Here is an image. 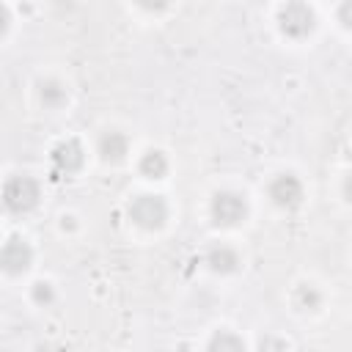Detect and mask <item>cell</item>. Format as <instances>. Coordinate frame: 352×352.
Wrapping results in <instances>:
<instances>
[{
    "label": "cell",
    "mask_w": 352,
    "mask_h": 352,
    "mask_svg": "<svg viewBox=\"0 0 352 352\" xmlns=\"http://www.w3.org/2000/svg\"><path fill=\"white\" fill-rule=\"evenodd\" d=\"M8 22H11V14H8L6 6H0V36L8 30Z\"/></svg>",
    "instance_id": "ac0fdd59"
},
{
    "label": "cell",
    "mask_w": 352,
    "mask_h": 352,
    "mask_svg": "<svg viewBox=\"0 0 352 352\" xmlns=\"http://www.w3.org/2000/svg\"><path fill=\"white\" fill-rule=\"evenodd\" d=\"M33 300H36L38 305H50V302L55 300V292H52V286H50L47 280H38V283H33Z\"/></svg>",
    "instance_id": "5bb4252c"
},
{
    "label": "cell",
    "mask_w": 352,
    "mask_h": 352,
    "mask_svg": "<svg viewBox=\"0 0 352 352\" xmlns=\"http://www.w3.org/2000/svg\"><path fill=\"white\" fill-rule=\"evenodd\" d=\"M126 148H129V143H126V138L121 135V132H104L102 138H99V157L104 160V162H118V160H124V154H126Z\"/></svg>",
    "instance_id": "9c48e42d"
},
{
    "label": "cell",
    "mask_w": 352,
    "mask_h": 352,
    "mask_svg": "<svg viewBox=\"0 0 352 352\" xmlns=\"http://www.w3.org/2000/svg\"><path fill=\"white\" fill-rule=\"evenodd\" d=\"M140 173H143L146 179H162V176L168 173V160H165V154L157 151V148L146 151V154L140 157Z\"/></svg>",
    "instance_id": "8fae6325"
},
{
    "label": "cell",
    "mask_w": 352,
    "mask_h": 352,
    "mask_svg": "<svg viewBox=\"0 0 352 352\" xmlns=\"http://www.w3.org/2000/svg\"><path fill=\"white\" fill-rule=\"evenodd\" d=\"M38 198H41L38 184L30 176H14L3 187V206L11 214H28V212H33L38 206Z\"/></svg>",
    "instance_id": "6da1fadb"
},
{
    "label": "cell",
    "mask_w": 352,
    "mask_h": 352,
    "mask_svg": "<svg viewBox=\"0 0 352 352\" xmlns=\"http://www.w3.org/2000/svg\"><path fill=\"white\" fill-rule=\"evenodd\" d=\"M258 346H261V349H272V346H275V349H283V346H289V344L280 341V338H261Z\"/></svg>",
    "instance_id": "2e32d148"
},
{
    "label": "cell",
    "mask_w": 352,
    "mask_h": 352,
    "mask_svg": "<svg viewBox=\"0 0 352 352\" xmlns=\"http://www.w3.org/2000/svg\"><path fill=\"white\" fill-rule=\"evenodd\" d=\"M85 162V154H82V146L77 140H60L55 148H52V168L63 176H72L82 168Z\"/></svg>",
    "instance_id": "52a82bcc"
},
{
    "label": "cell",
    "mask_w": 352,
    "mask_h": 352,
    "mask_svg": "<svg viewBox=\"0 0 352 352\" xmlns=\"http://www.w3.org/2000/svg\"><path fill=\"white\" fill-rule=\"evenodd\" d=\"M30 264H33V248H30L25 239L11 236V239L0 248V270H6L8 275L25 272Z\"/></svg>",
    "instance_id": "5b68a950"
},
{
    "label": "cell",
    "mask_w": 352,
    "mask_h": 352,
    "mask_svg": "<svg viewBox=\"0 0 352 352\" xmlns=\"http://www.w3.org/2000/svg\"><path fill=\"white\" fill-rule=\"evenodd\" d=\"M294 302H297V308H302V311H316V308L322 305V292H319L316 286H311V283H302V286H297V292H294Z\"/></svg>",
    "instance_id": "7c38bea8"
},
{
    "label": "cell",
    "mask_w": 352,
    "mask_h": 352,
    "mask_svg": "<svg viewBox=\"0 0 352 352\" xmlns=\"http://www.w3.org/2000/svg\"><path fill=\"white\" fill-rule=\"evenodd\" d=\"M314 22H316V16H314L311 6L302 3V0H292V3H286V6L278 11V25H280V30H283L289 38H302V36H308V33L314 30Z\"/></svg>",
    "instance_id": "3957f363"
},
{
    "label": "cell",
    "mask_w": 352,
    "mask_h": 352,
    "mask_svg": "<svg viewBox=\"0 0 352 352\" xmlns=\"http://www.w3.org/2000/svg\"><path fill=\"white\" fill-rule=\"evenodd\" d=\"M270 198L280 209H294L302 201V184L294 173H280L270 182Z\"/></svg>",
    "instance_id": "8992f818"
},
{
    "label": "cell",
    "mask_w": 352,
    "mask_h": 352,
    "mask_svg": "<svg viewBox=\"0 0 352 352\" xmlns=\"http://www.w3.org/2000/svg\"><path fill=\"white\" fill-rule=\"evenodd\" d=\"M338 19H341L344 28H349V0L341 3V8H338Z\"/></svg>",
    "instance_id": "e0dca14e"
},
{
    "label": "cell",
    "mask_w": 352,
    "mask_h": 352,
    "mask_svg": "<svg viewBox=\"0 0 352 352\" xmlns=\"http://www.w3.org/2000/svg\"><path fill=\"white\" fill-rule=\"evenodd\" d=\"M38 99H41L44 107L58 110V107L66 102V88H63V82H58V80H41V82H38Z\"/></svg>",
    "instance_id": "30bf717a"
},
{
    "label": "cell",
    "mask_w": 352,
    "mask_h": 352,
    "mask_svg": "<svg viewBox=\"0 0 352 352\" xmlns=\"http://www.w3.org/2000/svg\"><path fill=\"white\" fill-rule=\"evenodd\" d=\"M138 3H140L146 11H162V8H165L170 0H138Z\"/></svg>",
    "instance_id": "9a60e30c"
},
{
    "label": "cell",
    "mask_w": 352,
    "mask_h": 352,
    "mask_svg": "<svg viewBox=\"0 0 352 352\" xmlns=\"http://www.w3.org/2000/svg\"><path fill=\"white\" fill-rule=\"evenodd\" d=\"M209 349H220V352H226V349H245V344H242L239 336H234V333H228V330H220V333L209 341Z\"/></svg>",
    "instance_id": "4fadbf2b"
},
{
    "label": "cell",
    "mask_w": 352,
    "mask_h": 352,
    "mask_svg": "<svg viewBox=\"0 0 352 352\" xmlns=\"http://www.w3.org/2000/svg\"><path fill=\"white\" fill-rule=\"evenodd\" d=\"M209 212H212V220H214L217 226H236L239 220H245L248 204H245V198H242L239 192L223 190V192H217V195L212 198Z\"/></svg>",
    "instance_id": "277c9868"
},
{
    "label": "cell",
    "mask_w": 352,
    "mask_h": 352,
    "mask_svg": "<svg viewBox=\"0 0 352 352\" xmlns=\"http://www.w3.org/2000/svg\"><path fill=\"white\" fill-rule=\"evenodd\" d=\"M126 214H129V220H132L135 226H140V228H146V231H154V228H160V226L168 220V204H165L160 195L146 192V195L132 198Z\"/></svg>",
    "instance_id": "7a4b0ae2"
},
{
    "label": "cell",
    "mask_w": 352,
    "mask_h": 352,
    "mask_svg": "<svg viewBox=\"0 0 352 352\" xmlns=\"http://www.w3.org/2000/svg\"><path fill=\"white\" fill-rule=\"evenodd\" d=\"M206 264H209L212 272H223L226 275V272H234L239 267V253L234 248H228V245H214L206 253Z\"/></svg>",
    "instance_id": "ba28073f"
}]
</instances>
